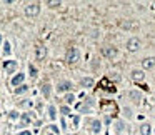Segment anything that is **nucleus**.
Listing matches in <instances>:
<instances>
[{
  "instance_id": "nucleus-16",
  "label": "nucleus",
  "mask_w": 155,
  "mask_h": 135,
  "mask_svg": "<svg viewBox=\"0 0 155 135\" xmlns=\"http://www.w3.org/2000/svg\"><path fill=\"white\" fill-rule=\"evenodd\" d=\"M48 115H50V118H55V107L54 105H50V107H48Z\"/></svg>"
},
{
  "instance_id": "nucleus-10",
  "label": "nucleus",
  "mask_w": 155,
  "mask_h": 135,
  "mask_svg": "<svg viewBox=\"0 0 155 135\" xmlns=\"http://www.w3.org/2000/svg\"><path fill=\"white\" fill-rule=\"evenodd\" d=\"M80 83H82V87H92V85H94V80H92L90 77H83L80 80Z\"/></svg>"
},
{
  "instance_id": "nucleus-14",
  "label": "nucleus",
  "mask_w": 155,
  "mask_h": 135,
  "mask_svg": "<svg viewBox=\"0 0 155 135\" xmlns=\"http://www.w3.org/2000/svg\"><path fill=\"white\" fill-rule=\"evenodd\" d=\"M15 67H17V63H15L14 60H12V62H5V68H7L8 72H14Z\"/></svg>"
},
{
  "instance_id": "nucleus-20",
  "label": "nucleus",
  "mask_w": 155,
  "mask_h": 135,
  "mask_svg": "<svg viewBox=\"0 0 155 135\" xmlns=\"http://www.w3.org/2000/svg\"><path fill=\"white\" fill-rule=\"evenodd\" d=\"M30 75H32V77H35V75H37V68H35L34 65H30Z\"/></svg>"
},
{
  "instance_id": "nucleus-22",
  "label": "nucleus",
  "mask_w": 155,
  "mask_h": 135,
  "mask_svg": "<svg viewBox=\"0 0 155 135\" xmlns=\"http://www.w3.org/2000/svg\"><path fill=\"white\" fill-rule=\"evenodd\" d=\"M25 90H27V87H25V85H22L20 88H17V94H23Z\"/></svg>"
},
{
  "instance_id": "nucleus-9",
  "label": "nucleus",
  "mask_w": 155,
  "mask_h": 135,
  "mask_svg": "<svg viewBox=\"0 0 155 135\" xmlns=\"http://www.w3.org/2000/svg\"><path fill=\"white\" fill-rule=\"evenodd\" d=\"M23 79H25V75H23V74H17L14 79H12V85H19V83H22Z\"/></svg>"
},
{
  "instance_id": "nucleus-4",
  "label": "nucleus",
  "mask_w": 155,
  "mask_h": 135,
  "mask_svg": "<svg viewBox=\"0 0 155 135\" xmlns=\"http://www.w3.org/2000/svg\"><path fill=\"white\" fill-rule=\"evenodd\" d=\"M102 55L107 57V59H114L115 55H117V48L112 47V45H107V47L102 48Z\"/></svg>"
},
{
  "instance_id": "nucleus-13",
  "label": "nucleus",
  "mask_w": 155,
  "mask_h": 135,
  "mask_svg": "<svg viewBox=\"0 0 155 135\" xmlns=\"http://www.w3.org/2000/svg\"><path fill=\"white\" fill-rule=\"evenodd\" d=\"M140 134L142 135H150V125H148V123H143L140 127Z\"/></svg>"
},
{
  "instance_id": "nucleus-3",
  "label": "nucleus",
  "mask_w": 155,
  "mask_h": 135,
  "mask_svg": "<svg viewBox=\"0 0 155 135\" xmlns=\"http://www.w3.org/2000/svg\"><path fill=\"white\" fill-rule=\"evenodd\" d=\"M39 12H40V5L39 3H28L25 7V15L27 17H35V15H39Z\"/></svg>"
},
{
  "instance_id": "nucleus-18",
  "label": "nucleus",
  "mask_w": 155,
  "mask_h": 135,
  "mask_svg": "<svg viewBox=\"0 0 155 135\" xmlns=\"http://www.w3.org/2000/svg\"><path fill=\"white\" fill-rule=\"evenodd\" d=\"M123 115H125V117H132V110H130V108H123Z\"/></svg>"
},
{
  "instance_id": "nucleus-8",
  "label": "nucleus",
  "mask_w": 155,
  "mask_h": 135,
  "mask_svg": "<svg viewBox=\"0 0 155 135\" xmlns=\"http://www.w3.org/2000/svg\"><path fill=\"white\" fill-rule=\"evenodd\" d=\"M143 77H145V74H143L142 70H134V72H132V79H134L135 82H142Z\"/></svg>"
},
{
  "instance_id": "nucleus-24",
  "label": "nucleus",
  "mask_w": 155,
  "mask_h": 135,
  "mask_svg": "<svg viewBox=\"0 0 155 135\" xmlns=\"http://www.w3.org/2000/svg\"><path fill=\"white\" fill-rule=\"evenodd\" d=\"M123 128V123L122 122H117V130H122Z\"/></svg>"
},
{
  "instance_id": "nucleus-12",
  "label": "nucleus",
  "mask_w": 155,
  "mask_h": 135,
  "mask_svg": "<svg viewBox=\"0 0 155 135\" xmlns=\"http://www.w3.org/2000/svg\"><path fill=\"white\" fill-rule=\"evenodd\" d=\"M100 127H102L100 120H94V122H92V130H94L95 134H99V132H100Z\"/></svg>"
},
{
  "instance_id": "nucleus-15",
  "label": "nucleus",
  "mask_w": 155,
  "mask_h": 135,
  "mask_svg": "<svg viewBox=\"0 0 155 135\" xmlns=\"http://www.w3.org/2000/svg\"><path fill=\"white\" fill-rule=\"evenodd\" d=\"M42 92H43L45 97H48V95H50V85H48V83H43V85H42Z\"/></svg>"
},
{
  "instance_id": "nucleus-23",
  "label": "nucleus",
  "mask_w": 155,
  "mask_h": 135,
  "mask_svg": "<svg viewBox=\"0 0 155 135\" xmlns=\"http://www.w3.org/2000/svg\"><path fill=\"white\" fill-rule=\"evenodd\" d=\"M48 5L50 7H57V5H60V2H48Z\"/></svg>"
},
{
  "instance_id": "nucleus-19",
  "label": "nucleus",
  "mask_w": 155,
  "mask_h": 135,
  "mask_svg": "<svg viewBox=\"0 0 155 135\" xmlns=\"http://www.w3.org/2000/svg\"><path fill=\"white\" fill-rule=\"evenodd\" d=\"M28 120H30V117H28L27 114H25L23 117H22V123H23V125H25V123H28Z\"/></svg>"
},
{
  "instance_id": "nucleus-25",
  "label": "nucleus",
  "mask_w": 155,
  "mask_h": 135,
  "mask_svg": "<svg viewBox=\"0 0 155 135\" xmlns=\"http://www.w3.org/2000/svg\"><path fill=\"white\" fill-rule=\"evenodd\" d=\"M20 135H32V132H28V130H23V132H20Z\"/></svg>"
},
{
  "instance_id": "nucleus-21",
  "label": "nucleus",
  "mask_w": 155,
  "mask_h": 135,
  "mask_svg": "<svg viewBox=\"0 0 155 135\" xmlns=\"http://www.w3.org/2000/svg\"><path fill=\"white\" fill-rule=\"evenodd\" d=\"M3 52H5V54H8V52H10V43H8V42H5V45H3Z\"/></svg>"
},
{
  "instance_id": "nucleus-7",
  "label": "nucleus",
  "mask_w": 155,
  "mask_h": 135,
  "mask_svg": "<svg viewBox=\"0 0 155 135\" xmlns=\"http://www.w3.org/2000/svg\"><path fill=\"white\" fill-rule=\"evenodd\" d=\"M142 67H143V68H152V67H155V57H147L145 60L142 62Z\"/></svg>"
},
{
  "instance_id": "nucleus-17",
  "label": "nucleus",
  "mask_w": 155,
  "mask_h": 135,
  "mask_svg": "<svg viewBox=\"0 0 155 135\" xmlns=\"http://www.w3.org/2000/svg\"><path fill=\"white\" fill-rule=\"evenodd\" d=\"M74 100H75V97H74V95H72V94H68L67 97H65V102H67V103H72V102H74Z\"/></svg>"
},
{
  "instance_id": "nucleus-6",
  "label": "nucleus",
  "mask_w": 155,
  "mask_h": 135,
  "mask_svg": "<svg viewBox=\"0 0 155 135\" xmlns=\"http://www.w3.org/2000/svg\"><path fill=\"white\" fill-rule=\"evenodd\" d=\"M45 55H47V48L45 47H37V50H35V59L37 60H43L45 59Z\"/></svg>"
},
{
  "instance_id": "nucleus-1",
  "label": "nucleus",
  "mask_w": 155,
  "mask_h": 135,
  "mask_svg": "<svg viewBox=\"0 0 155 135\" xmlns=\"http://www.w3.org/2000/svg\"><path fill=\"white\" fill-rule=\"evenodd\" d=\"M65 60H67L68 63H77V62L80 60V52H79L77 48H70L67 52V55H65Z\"/></svg>"
},
{
  "instance_id": "nucleus-2",
  "label": "nucleus",
  "mask_w": 155,
  "mask_h": 135,
  "mask_svg": "<svg viewBox=\"0 0 155 135\" xmlns=\"http://www.w3.org/2000/svg\"><path fill=\"white\" fill-rule=\"evenodd\" d=\"M140 47H142L140 39H137V37H132V39H128V42H127V50H128V52H137V50H138Z\"/></svg>"
},
{
  "instance_id": "nucleus-5",
  "label": "nucleus",
  "mask_w": 155,
  "mask_h": 135,
  "mask_svg": "<svg viewBox=\"0 0 155 135\" xmlns=\"http://www.w3.org/2000/svg\"><path fill=\"white\" fill-rule=\"evenodd\" d=\"M70 88H72V83L67 82V80L59 82V85H57V90H59V92H68Z\"/></svg>"
},
{
  "instance_id": "nucleus-26",
  "label": "nucleus",
  "mask_w": 155,
  "mask_h": 135,
  "mask_svg": "<svg viewBox=\"0 0 155 135\" xmlns=\"http://www.w3.org/2000/svg\"><path fill=\"white\" fill-rule=\"evenodd\" d=\"M62 112H63V114H68L70 110H68V107H62Z\"/></svg>"
},
{
  "instance_id": "nucleus-27",
  "label": "nucleus",
  "mask_w": 155,
  "mask_h": 135,
  "mask_svg": "<svg viewBox=\"0 0 155 135\" xmlns=\"http://www.w3.org/2000/svg\"><path fill=\"white\" fill-rule=\"evenodd\" d=\"M47 135H50V134H47Z\"/></svg>"
},
{
  "instance_id": "nucleus-11",
  "label": "nucleus",
  "mask_w": 155,
  "mask_h": 135,
  "mask_svg": "<svg viewBox=\"0 0 155 135\" xmlns=\"http://www.w3.org/2000/svg\"><path fill=\"white\" fill-rule=\"evenodd\" d=\"M127 95H128V98H134V102H138V100H140V97H142L138 92H134V90H130Z\"/></svg>"
}]
</instances>
